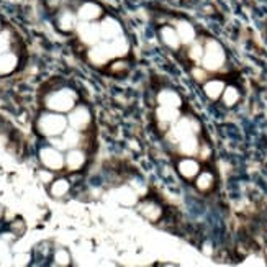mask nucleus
<instances>
[{
    "label": "nucleus",
    "mask_w": 267,
    "mask_h": 267,
    "mask_svg": "<svg viewBox=\"0 0 267 267\" xmlns=\"http://www.w3.org/2000/svg\"><path fill=\"white\" fill-rule=\"evenodd\" d=\"M213 182H215V179H213L210 172H202L200 176L197 177L195 186L200 192H208L213 187Z\"/></svg>",
    "instance_id": "23"
},
{
    "label": "nucleus",
    "mask_w": 267,
    "mask_h": 267,
    "mask_svg": "<svg viewBox=\"0 0 267 267\" xmlns=\"http://www.w3.org/2000/svg\"><path fill=\"white\" fill-rule=\"evenodd\" d=\"M198 130H200V125H198V121L195 118L184 116V118H179L176 123H172V128L169 131L167 138L179 143V141H182L184 138L198 133Z\"/></svg>",
    "instance_id": "5"
},
{
    "label": "nucleus",
    "mask_w": 267,
    "mask_h": 267,
    "mask_svg": "<svg viewBox=\"0 0 267 267\" xmlns=\"http://www.w3.org/2000/svg\"><path fill=\"white\" fill-rule=\"evenodd\" d=\"M100 35L104 41H113L115 38L123 35V30L113 17H104L100 20Z\"/></svg>",
    "instance_id": "9"
},
{
    "label": "nucleus",
    "mask_w": 267,
    "mask_h": 267,
    "mask_svg": "<svg viewBox=\"0 0 267 267\" xmlns=\"http://www.w3.org/2000/svg\"><path fill=\"white\" fill-rule=\"evenodd\" d=\"M13 261H15V262H13L15 266H27L28 261H30V256H28V254H22V256H17Z\"/></svg>",
    "instance_id": "33"
},
{
    "label": "nucleus",
    "mask_w": 267,
    "mask_h": 267,
    "mask_svg": "<svg viewBox=\"0 0 267 267\" xmlns=\"http://www.w3.org/2000/svg\"><path fill=\"white\" fill-rule=\"evenodd\" d=\"M110 46H111V51H113V56L118 57V59L120 57H125L130 51V43L123 35L115 38L113 41H110Z\"/></svg>",
    "instance_id": "21"
},
{
    "label": "nucleus",
    "mask_w": 267,
    "mask_h": 267,
    "mask_svg": "<svg viewBox=\"0 0 267 267\" xmlns=\"http://www.w3.org/2000/svg\"><path fill=\"white\" fill-rule=\"evenodd\" d=\"M198 149H200V146H198L195 134H190V136L184 138L182 141H179V151L186 154V156H195Z\"/></svg>",
    "instance_id": "19"
},
{
    "label": "nucleus",
    "mask_w": 267,
    "mask_h": 267,
    "mask_svg": "<svg viewBox=\"0 0 267 267\" xmlns=\"http://www.w3.org/2000/svg\"><path fill=\"white\" fill-rule=\"evenodd\" d=\"M193 76H195L197 80H203L207 77L205 71H202V69H193Z\"/></svg>",
    "instance_id": "35"
},
{
    "label": "nucleus",
    "mask_w": 267,
    "mask_h": 267,
    "mask_svg": "<svg viewBox=\"0 0 267 267\" xmlns=\"http://www.w3.org/2000/svg\"><path fill=\"white\" fill-rule=\"evenodd\" d=\"M10 46H12V35H10V31H8V30H2V31H0V54L10 51Z\"/></svg>",
    "instance_id": "27"
},
{
    "label": "nucleus",
    "mask_w": 267,
    "mask_h": 267,
    "mask_svg": "<svg viewBox=\"0 0 267 267\" xmlns=\"http://www.w3.org/2000/svg\"><path fill=\"white\" fill-rule=\"evenodd\" d=\"M3 30V28H2V22H0V31H2Z\"/></svg>",
    "instance_id": "38"
},
{
    "label": "nucleus",
    "mask_w": 267,
    "mask_h": 267,
    "mask_svg": "<svg viewBox=\"0 0 267 267\" xmlns=\"http://www.w3.org/2000/svg\"><path fill=\"white\" fill-rule=\"evenodd\" d=\"M176 31L179 38H181V43H184V45H192V43L195 41V30H193V27L188 22H184V20L177 22Z\"/></svg>",
    "instance_id": "17"
},
{
    "label": "nucleus",
    "mask_w": 267,
    "mask_h": 267,
    "mask_svg": "<svg viewBox=\"0 0 267 267\" xmlns=\"http://www.w3.org/2000/svg\"><path fill=\"white\" fill-rule=\"evenodd\" d=\"M177 171L184 179L192 181V179H195L198 176V172H200V166H198L195 159L187 158V159H182V161L177 164Z\"/></svg>",
    "instance_id": "11"
},
{
    "label": "nucleus",
    "mask_w": 267,
    "mask_h": 267,
    "mask_svg": "<svg viewBox=\"0 0 267 267\" xmlns=\"http://www.w3.org/2000/svg\"><path fill=\"white\" fill-rule=\"evenodd\" d=\"M158 104L162 107H172V108H181L182 99L177 92L171 89H164L158 94Z\"/></svg>",
    "instance_id": "13"
},
{
    "label": "nucleus",
    "mask_w": 267,
    "mask_h": 267,
    "mask_svg": "<svg viewBox=\"0 0 267 267\" xmlns=\"http://www.w3.org/2000/svg\"><path fill=\"white\" fill-rule=\"evenodd\" d=\"M156 118L159 121V125L162 126H167L176 123V121L179 120V108H172V107H159V108L156 110Z\"/></svg>",
    "instance_id": "12"
},
{
    "label": "nucleus",
    "mask_w": 267,
    "mask_h": 267,
    "mask_svg": "<svg viewBox=\"0 0 267 267\" xmlns=\"http://www.w3.org/2000/svg\"><path fill=\"white\" fill-rule=\"evenodd\" d=\"M159 35H161V40H162L164 45H166L167 48H171V50H177V48L181 46V38H179L176 28L162 27L161 31H159Z\"/></svg>",
    "instance_id": "18"
},
{
    "label": "nucleus",
    "mask_w": 267,
    "mask_h": 267,
    "mask_svg": "<svg viewBox=\"0 0 267 267\" xmlns=\"http://www.w3.org/2000/svg\"><path fill=\"white\" fill-rule=\"evenodd\" d=\"M51 144L54 146L56 149H59V151H64V149H67V146H66V143H64V139H56V136L53 138V141H51Z\"/></svg>",
    "instance_id": "34"
},
{
    "label": "nucleus",
    "mask_w": 267,
    "mask_h": 267,
    "mask_svg": "<svg viewBox=\"0 0 267 267\" xmlns=\"http://www.w3.org/2000/svg\"><path fill=\"white\" fill-rule=\"evenodd\" d=\"M76 15L82 22H97L104 17V10H102L99 3L92 2V0H87V2H82L80 5L76 8Z\"/></svg>",
    "instance_id": "8"
},
{
    "label": "nucleus",
    "mask_w": 267,
    "mask_h": 267,
    "mask_svg": "<svg viewBox=\"0 0 267 267\" xmlns=\"http://www.w3.org/2000/svg\"><path fill=\"white\" fill-rule=\"evenodd\" d=\"M85 164V154L84 151H80V149H76L72 148L69 149V153H67L66 156V166L69 171H79V169Z\"/></svg>",
    "instance_id": "16"
},
{
    "label": "nucleus",
    "mask_w": 267,
    "mask_h": 267,
    "mask_svg": "<svg viewBox=\"0 0 267 267\" xmlns=\"http://www.w3.org/2000/svg\"><path fill=\"white\" fill-rule=\"evenodd\" d=\"M238 100H240V92H238L236 87H225V90H223V102H225V105L233 107L236 105Z\"/></svg>",
    "instance_id": "25"
},
{
    "label": "nucleus",
    "mask_w": 267,
    "mask_h": 267,
    "mask_svg": "<svg viewBox=\"0 0 267 267\" xmlns=\"http://www.w3.org/2000/svg\"><path fill=\"white\" fill-rule=\"evenodd\" d=\"M77 102V95L74 90L71 89H61L53 92L46 97V107L57 113H64V111H71L74 108Z\"/></svg>",
    "instance_id": "2"
},
{
    "label": "nucleus",
    "mask_w": 267,
    "mask_h": 267,
    "mask_svg": "<svg viewBox=\"0 0 267 267\" xmlns=\"http://www.w3.org/2000/svg\"><path fill=\"white\" fill-rule=\"evenodd\" d=\"M126 69H128V64L123 61L115 62V64H111V67H110V71L113 72V74H120V72H125Z\"/></svg>",
    "instance_id": "31"
},
{
    "label": "nucleus",
    "mask_w": 267,
    "mask_h": 267,
    "mask_svg": "<svg viewBox=\"0 0 267 267\" xmlns=\"http://www.w3.org/2000/svg\"><path fill=\"white\" fill-rule=\"evenodd\" d=\"M90 120H92V116H90V111L87 107H77V108L71 110V115H69L71 128L82 131L90 125Z\"/></svg>",
    "instance_id": "10"
},
{
    "label": "nucleus",
    "mask_w": 267,
    "mask_h": 267,
    "mask_svg": "<svg viewBox=\"0 0 267 267\" xmlns=\"http://www.w3.org/2000/svg\"><path fill=\"white\" fill-rule=\"evenodd\" d=\"M62 139H64V143H66L67 149L76 148L77 144L80 143V134H79V130H74V128L66 130L64 133H62Z\"/></svg>",
    "instance_id": "24"
},
{
    "label": "nucleus",
    "mask_w": 267,
    "mask_h": 267,
    "mask_svg": "<svg viewBox=\"0 0 267 267\" xmlns=\"http://www.w3.org/2000/svg\"><path fill=\"white\" fill-rule=\"evenodd\" d=\"M87 59L94 66H105L107 62L115 59L110 41H100L97 43V45L90 46L89 51H87Z\"/></svg>",
    "instance_id": "6"
},
{
    "label": "nucleus",
    "mask_w": 267,
    "mask_h": 267,
    "mask_svg": "<svg viewBox=\"0 0 267 267\" xmlns=\"http://www.w3.org/2000/svg\"><path fill=\"white\" fill-rule=\"evenodd\" d=\"M74 33L77 35V40H79L82 45L90 48L97 45V43L104 41L102 40V35H100V23L97 22H82L79 20L77 22V27Z\"/></svg>",
    "instance_id": "4"
},
{
    "label": "nucleus",
    "mask_w": 267,
    "mask_h": 267,
    "mask_svg": "<svg viewBox=\"0 0 267 267\" xmlns=\"http://www.w3.org/2000/svg\"><path fill=\"white\" fill-rule=\"evenodd\" d=\"M66 126H67V120L61 113H57V111L41 115L36 123L38 131L48 138L59 136V134H62L66 131Z\"/></svg>",
    "instance_id": "1"
},
{
    "label": "nucleus",
    "mask_w": 267,
    "mask_h": 267,
    "mask_svg": "<svg viewBox=\"0 0 267 267\" xmlns=\"http://www.w3.org/2000/svg\"><path fill=\"white\" fill-rule=\"evenodd\" d=\"M10 259V254H8V246L5 242L0 241V261H7Z\"/></svg>",
    "instance_id": "32"
},
{
    "label": "nucleus",
    "mask_w": 267,
    "mask_h": 267,
    "mask_svg": "<svg viewBox=\"0 0 267 267\" xmlns=\"http://www.w3.org/2000/svg\"><path fill=\"white\" fill-rule=\"evenodd\" d=\"M40 159L41 164L50 171H61L66 164V158L62 156L59 149H56L54 146L53 148H43L40 153Z\"/></svg>",
    "instance_id": "7"
},
{
    "label": "nucleus",
    "mask_w": 267,
    "mask_h": 267,
    "mask_svg": "<svg viewBox=\"0 0 267 267\" xmlns=\"http://www.w3.org/2000/svg\"><path fill=\"white\" fill-rule=\"evenodd\" d=\"M203 90H205V95L208 99L212 100H218L220 97L223 95V90H225V84H223V80H208L205 87H203Z\"/></svg>",
    "instance_id": "20"
},
{
    "label": "nucleus",
    "mask_w": 267,
    "mask_h": 267,
    "mask_svg": "<svg viewBox=\"0 0 267 267\" xmlns=\"http://www.w3.org/2000/svg\"><path fill=\"white\" fill-rule=\"evenodd\" d=\"M116 198L121 205H126V207H131L134 205L138 200V193L130 187H121L118 192H116Z\"/></svg>",
    "instance_id": "22"
},
{
    "label": "nucleus",
    "mask_w": 267,
    "mask_h": 267,
    "mask_svg": "<svg viewBox=\"0 0 267 267\" xmlns=\"http://www.w3.org/2000/svg\"><path fill=\"white\" fill-rule=\"evenodd\" d=\"M69 192V182L64 181V179H59V181L53 182L51 186V195L54 197H62Z\"/></svg>",
    "instance_id": "26"
},
{
    "label": "nucleus",
    "mask_w": 267,
    "mask_h": 267,
    "mask_svg": "<svg viewBox=\"0 0 267 267\" xmlns=\"http://www.w3.org/2000/svg\"><path fill=\"white\" fill-rule=\"evenodd\" d=\"M200 154H202V156H200L202 159H208V158H210V156H208V154H210V148H208V146H203Z\"/></svg>",
    "instance_id": "36"
},
{
    "label": "nucleus",
    "mask_w": 267,
    "mask_h": 267,
    "mask_svg": "<svg viewBox=\"0 0 267 267\" xmlns=\"http://www.w3.org/2000/svg\"><path fill=\"white\" fill-rule=\"evenodd\" d=\"M242 264H244V266H266V262H264V257H262V256L251 254V256H247L244 261H242Z\"/></svg>",
    "instance_id": "30"
},
{
    "label": "nucleus",
    "mask_w": 267,
    "mask_h": 267,
    "mask_svg": "<svg viewBox=\"0 0 267 267\" xmlns=\"http://www.w3.org/2000/svg\"><path fill=\"white\" fill-rule=\"evenodd\" d=\"M138 212L149 221H158L162 215V210L158 203L154 202H143L138 205Z\"/></svg>",
    "instance_id": "15"
},
{
    "label": "nucleus",
    "mask_w": 267,
    "mask_h": 267,
    "mask_svg": "<svg viewBox=\"0 0 267 267\" xmlns=\"http://www.w3.org/2000/svg\"><path fill=\"white\" fill-rule=\"evenodd\" d=\"M54 264L56 266H69L71 264V256L66 249H59L54 254Z\"/></svg>",
    "instance_id": "29"
},
{
    "label": "nucleus",
    "mask_w": 267,
    "mask_h": 267,
    "mask_svg": "<svg viewBox=\"0 0 267 267\" xmlns=\"http://www.w3.org/2000/svg\"><path fill=\"white\" fill-rule=\"evenodd\" d=\"M18 67V56L15 53L7 51L0 54V76H8L12 74Z\"/></svg>",
    "instance_id": "14"
},
{
    "label": "nucleus",
    "mask_w": 267,
    "mask_h": 267,
    "mask_svg": "<svg viewBox=\"0 0 267 267\" xmlns=\"http://www.w3.org/2000/svg\"><path fill=\"white\" fill-rule=\"evenodd\" d=\"M225 51H223L221 45L215 40L207 41L205 50H203V57H202V64L203 69L207 71H218L220 67L225 64Z\"/></svg>",
    "instance_id": "3"
},
{
    "label": "nucleus",
    "mask_w": 267,
    "mask_h": 267,
    "mask_svg": "<svg viewBox=\"0 0 267 267\" xmlns=\"http://www.w3.org/2000/svg\"><path fill=\"white\" fill-rule=\"evenodd\" d=\"M203 48L200 43H197V41H193L192 43V46H190V50H188V56H190V59L192 61H202V57H203Z\"/></svg>",
    "instance_id": "28"
},
{
    "label": "nucleus",
    "mask_w": 267,
    "mask_h": 267,
    "mask_svg": "<svg viewBox=\"0 0 267 267\" xmlns=\"http://www.w3.org/2000/svg\"><path fill=\"white\" fill-rule=\"evenodd\" d=\"M203 252H205L207 256H212V252H213V249H212V244H203Z\"/></svg>",
    "instance_id": "37"
}]
</instances>
